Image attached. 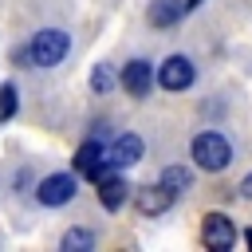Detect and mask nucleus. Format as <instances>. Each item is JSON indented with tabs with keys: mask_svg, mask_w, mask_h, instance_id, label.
<instances>
[{
	"mask_svg": "<svg viewBox=\"0 0 252 252\" xmlns=\"http://www.w3.org/2000/svg\"><path fill=\"white\" fill-rule=\"evenodd\" d=\"M193 79H197V71H193V63H189L185 55H169V59L158 67V83H161L165 91H185Z\"/></svg>",
	"mask_w": 252,
	"mask_h": 252,
	"instance_id": "nucleus-5",
	"label": "nucleus"
},
{
	"mask_svg": "<svg viewBox=\"0 0 252 252\" xmlns=\"http://www.w3.org/2000/svg\"><path fill=\"white\" fill-rule=\"evenodd\" d=\"M63 248H94V232L71 228V232H63Z\"/></svg>",
	"mask_w": 252,
	"mask_h": 252,
	"instance_id": "nucleus-13",
	"label": "nucleus"
},
{
	"mask_svg": "<svg viewBox=\"0 0 252 252\" xmlns=\"http://www.w3.org/2000/svg\"><path fill=\"white\" fill-rule=\"evenodd\" d=\"M12 114H16V87L0 83V122H8Z\"/></svg>",
	"mask_w": 252,
	"mask_h": 252,
	"instance_id": "nucleus-14",
	"label": "nucleus"
},
{
	"mask_svg": "<svg viewBox=\"0 0 252 252\" xmlns=\"http://www.w3.org/2000/svg\"><path fill=\"white\" fill-rule=\"evenodd\" d=\"M67 51H71V35L59 32V28H43V32H35V39L28 43V59H32L35 67H55V63L67 59Z\"/></svg>",
	"mask_w": 252,
	"mask_h": 252,
	"instance_id": "nucleus-2",
	"label": "nucleus"
},
{
	"mask_svg": "<svg viewBox=\"0 0 252 252\" xmlns=\"http://www.w3.org/2000/svg\"><path fill=\"white\" fill-rule=\"evenodd\" d=\"M240 197H248V201H252V173L240 181Z\"/></svg>",
	"mask_w": 252,
	"mask_h": 252,
	"instance_id": "nucleus-16",
	"label": "nucleus"
},
{
	"mask_svg": "<svg viewBox=\"0 0 252 252\" xmlns=\"http://www.w3.org/2000/svg\"><path fill=\"white\" fill-rule=\"evenodd\" d=\"M197 4H201V0H185V8H197Z\"/></svg>",
	"mask_w": 252,
	"mask_h": 252,
	"instance_id": "nucleus-17",
	"label": "nucleus"
},
{
	"mask_svg": "<svg viewBox=\"0 0 252 252\" xmlns=\"http://www.w3.org/2000/svg\"><path fill=\"white\" fill-rule=\"evenodd\" d=\"M193 161H197L201 169H209V173H220V169H228V161H232V142H228L220 130H205V134L193 138Z\"/></svg>",
	"mask_w": 252,
	"mask_h": 252,
	"instance_id": "nucleus-1",
	"label": "nucleus"
},
{
	"mask_svg": "<svg viewBox=\"0 0 252 252\" xmlns=\"http://www.w3.org/2000/svg\"><path fill=\"white\" fill-rule=\"evenodd\" d=\"M75 173H47L43 181H39V189H35V197H39V205H47V209H59V205H67L71 197H75Z\"/></svg>",
	"mask_w": 252,
	"mask_h": 252,
	"instance_id": "nucleus-4",
	"label": "nucleus"
},
{
	"mask_svg": "<svg viewBox=\"0 0 252 252\" xmlns=\"http://www.w3.org/2000/svg\"><path fill=\"white\" fill-rule=\"evenodd\" d=\"M122 87H126V94H134V98H146L150 94V87L158 83V75H154V67L146 63V59H130L126 67H122Z\"/></svg>",
	"mask_w": 252,
	"mask_h": 252,
	"instance_id": "nucleus-6",
	"label": "nucleus"
},
{
	"mask_svg": "<svg viewBox=\"0 0 252 252\" xmlns=\"http://www.w3.org/2000/svg\"><path fill=\"white\" fill-rule=\"evenodd\" d=\"M94 185H98V201H102V209H110V213H114V209H122V201H126V181H122V177L102 173Z\"/></svg>",
	"mask_w": 252,
	"mask_h": 252,
	"instance_id": "nucleus-11",
	"label": "nucleus"
},
{
	"mask_svg": "<svg viewBox=\"0 0 252 252\" xmlns=\"http://www.w3.org/2000/svg\"><path fill=\"white\" fill-rule=\"evenodd\" d=\"M75 169H79L83 177L98 181L102 173H110V158H106V150H102L98 142H83V146L75 150Z\"/></svg>",
	"mask_w": 252,
	"mask_h": 252,
	"instance_id": "nucleus-7",
	"label": "nucleus"
},
{
	"mask_svg": "<svg viewBox=\"0 0 252 252\" xmlns=\"http://www.w3.org/2000/svg\"><path fill=\"white\" fill-rule=\"evenodd\" d=\"M161 181L173 189V193H181V189H189L193 185V177H189V169H181V165H169L165 173H161Z\"/></svg>",
	"mask_w": 252,
	"mask_h": 252,
	"instance_id": "nucleus-12",
	"label": "nucleus"
},
{
	"mask_svg": "<svg viewBox=\"0 0 252 252\" xmlns=\"http://www.w3.org/2000/svg\"><path fill=\"white\" fill-rule=\"evenodd\" d=\"M181 16H185V0H150L146 8V20L154 28H173Z\"/></svg>",
	"mask_w": 252,
	"mask_h": 252,
	"instance_id": "nucleus-10",
	"label": "nucleus"
},
{
	"mask_svg": "<svg viewBox=\"0 0 252 252\" xmlns=\"http://www.w3.org/2000/svg\"><path fill=\"white\" fill-rule=\"evenodd\" d=\"M201 244L213 248V252L232 248V244H236V224H232L224 213H209V217L201 220Z\"/></svg>",
	"mask_w": 252,
	"mask_h": 252,
	"instance_id": "nucleus-3",
	"label": "nucleus"
},
{
	"mask_svg": "<svg viewBox=\"0 0 252 252\" xmlns=\"http://www.w3.org/2000/svg\"><path fill=\"white\" fill-rule=\"evenodd\" d=\"M134 201H138V213H142V217H161V213L173 205V189H169L165 181H158V185H142Z\"/></svg>",
	"mask_w": 252,
	"mask_h": 252,
	"instance_id": "nucleus-8",
	"label": "nucleus"
},
{
	"mask_svg": "<svg viewBox=\"0 0 252 252\" xmlns=\"http://www.w3.org/2000/svg\"><path fill=\"white\" fill-rule=\"evenodd\" d=\"M110 83H114V75H110V67H106V63H98V67L91 71V87H94V91L102 94V91H110Z\"/></svg>",
	"mask_w": 252,
	"mask_h": 252,
	"instance_id": "nucleus-15",
	"label": "nucleus"
},
{
	"mask_svg": "<svg viewBox=\"0 0 252 252\" xmlns=\"http://www.w3.org/2000/svg\"><path fill=\"white\" fill-rule=\"evenodd\" d=\"M142 138L138 134H122V138H114V146L106 150V158H110V165L114 169H126V165H134V161H142Z\"/></svg>",
	"mask_w": 252,
	"mask_h": 252,
	"instance_id": "nucleus-9",
	"label": "nucleus"
}]
</instances>
